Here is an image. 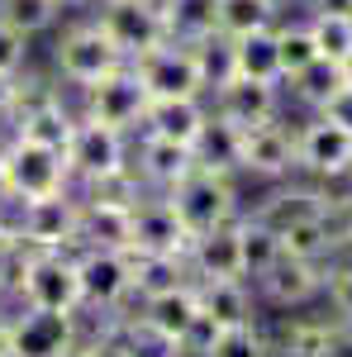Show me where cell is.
<instances>
[{
	"label": "cell",
	"mask_w": 352,
	"mask_h": 357,
	"mask_svg": "<svg viewBox=\"0 0 352 357\" xmlns=\"http://www.w3.org/2000/svg\"><path fill=\"white\" fill-rule=\"evenodd\" d=\"M15 296L29 310H67L82 314V272H77V252L72 248H29L20 276H15Z\"/></svg>",
	"instance_id": "cell-1"
},
{
	"label": "cell",
	"mask_w": 352,
	"mask_h": 357,
	"mask_svg": "<svg viewBox=\"0 0 352 357\" xmlns=\"http://www.w3.org/2000/svg\"><path fill=\"white\" fill-rule=\"evenodd\" d=\"M167 200H171V210L181 215L190 238H195V234H210V229H219V224L243 215V210H238V186H234V176L210 172V167H195L190 176H181V181L167 191Z\"/></svg>",
	"instance_id": "cell-2"
},
{
	"label": "cell",
	"mask_w": 352,
	"mask_h": 357,
	"mask_svg": "<svg viewBox=\"0 0 352 357\" xmlns=\"http://www.w3.org/2000/svg\"><path fill=\"white\" fill-rule=\"evenodd\" d=\"M0 162H5V181H10V200L24 205V200H38V195H53L72 186V167H67V153L57 148H43V143H29V138H10L0 148Z\"/></svg>",
	"instance_id": "cell-3"
},
{
	"label": "cell",
	"mask_w": 352,
	"mask_h": 357,
	"mask_svg": "<svg viewBox=\"0 0 352 357\" xmlns=\"http://www.w3.org/2000/svg\"><path fill=\"white\" fill-rule=\"evenodd\" d=\"M67 167H72V181H82V186L129 172V134L82 114L72 129V143H67Z\"/></svg>",
	"instance_id": "cell-4"
},
{
	"label": "cell",
	"mask_w": 352,
	"mask_h": 357,
	"mask_svg": "<svg viewBox=\"0 0 352 357\" xmlns=\"http://www.w3.org/2000/svg\"><path fill=\"white\" fill-rule=\"evenodd\" d=\"M124 62H129V57L109 43V33L95 24V20L72 24L62 38H57V48H53L57 77H62L67 86H77V91L95 86L100 77H109V72H114V67H124Z\"/></svg>",
	"instance_id": "cell-5"
},
{
	"label": "cell",
	"mask_w": 352,
	"mask_h": 357,
	"mask_svg": "<svg viewBox=\"0 0 352 357\" xmlns=\"http://www.w3.org/2000/svg\"><path fill=\"white\" fill-rule=\"evenodd\" d=\"M15 234L24 248H72L77 252V229H82V195L53 191L38 195V200H24L15 205Z\"/></svg>",
	"instance_id": "cell-6"
},
{
	"label": "cell",
	"mask_w": 352,
	"mask_h": 357,
	"mask_svg": "<svg viewBox=\"0 0 352 357\" xmlns=\"http://www.w3.org/2000/svg\"><path fill=\"white\" fill-rule=\"evenodd\" d=\"M77 272H82V310L119 314L134 301L129 248H77Z\"/></svg>",
	"instance_id": "cell-7"
},
{
	"label": "cell",
	"mask_w": 352,
	"mask_h": 357,
	"mask_svg": "<svg viewBox=\"0 0 352 357\" xmlns=\"http://www.w3.org/2000/svg\"><path fill=\"white\" fill-rule=\"evenodd\" d=\"M296 172L319 186L352 176V134L324 114H309L296 129Z\"/></svg>",
	"instance_id": "cell-8"
},
{
	"label": "cell",
	"mask_w": 352,
	"mask_h": 357,
	"mask_svg": "<svg viewBox=\"0 0 352 357\" xmlns=\"http://www.w3.org/2000/svg\"><path fill=\"white\" fill-rule=\"evenodd\" d=\"M86 110L91 119H100V124H114V129H124V134H138L143 129V114L153 105V91L143 86L134 62H124V67H114L109 77H100L95 86H86Z\"/></svg>",
	"instance_id": "cell-9"
},
{
	"label": "cell",
	"mask_w": 352,
	"mask_h": 357,
	"mask_svg": "<svg viewBox=\"0 0 352 357\" xmlns=\"http://www.w3.org/2000/svg\"><path fill=\"white\" fill-rule=\"evenodd\" d=\"M95 24L109 33V43L129 57H143L167 43V20H162V0H100Z\"/></svg>",
	"instance_id": "cell-10"
},
{
	"label": "cell",
	"mask_w": 352,
	"mask_h": 357,
	"mask_svg": "<svg viewBox=\"0 0 352 357\" xmlns=\"http://www.w3.org/2000/svg\"><path fill=\"white\" fill-rule=\"evenodd\" d=\"M82 348L77 314L67 310H20L10 319V357H72Z\"/></svg>",
	"instance_id": "cell-11"
},
{
	"label": "cell",
	"mask_w": 352,
	"mask_h": 357,
	"mask_svg": "<svg viewBox=\"0 0 352 357\" xmlns=\"http://www.w3.org/2000/svg\"><path fill=\"white\" fill-rule=\"evenodd\" d=\"M134 67L143 77V86L153 91V100H162V96H205V72H200V57H195L190 43L167 38L162 48L134 57Z\"/></svg>",
	"instance_id": "cell-12"
},
{
	"label": "cell",
	"mask_w": 352,
	"mask_h": 357,
	"mask_svg": "<svg viewBox=\"0 0 352 357\" xmlns=\"http://www.w3.org/2000/svg\"><path fill=\"white\" fill-rule=\"evenodd\" d=\"M324 267L319 262H305V257H291V252H281L276 257V267L267 276H257L252 281V291H257V301L271 305V310H305V305H314L324 296Z\"/></svg>",
	"instance_id": "cell-13"
},
{
	"label": "cell",
	"mask_w": 352,
	"mask_h": 357,
	"mask_svg": "<svg viewBox=\"0 0 352 357\" xmlns=\"http://www.w3.org/2000/svg\"><path fill=\"white\" fill-rule=\"evenodd\" d=\"M243 176H257V181H291L296 176V129H286L281 119H267V124H252L243 129Z\"/></svg>",
	"instance_id": "cell-14"
},
{
	"label": "cell",
	"mask_w": 352,
	"mask_h": 357,
	"mask_svg": "<svg viewBox=\"0 0 352 357\" xmlns=\"http://www.w3.org/2000/svg\"><path fill=\"white\" fill-rule=\"evenodd\" d=\"M205 100H210V110L224 114L229 124H238V129H252V124L281 119V105H286V86L234 77L229 86H219L215 96H205Z\"/></svg>",
	"instance_id": "cell-15"
},
{
	"label": "cell",
	"mask_w": 352,
	"mask_h": 357,
	"mask_svg": "<svg viewBox=\"0 0 352 357\" xmlns=\"http://www.w3.org/2000/svg\"><path fill=\"white\" fill-rule=\"evenodd\" d=\"M190 234L181 215L171 210V200L148 191L134 205V234H129V252H186Z\"/></svg>",
	"instance_id": "cell-16"
},
{
	"label": "cell",
	"mask_w": 352,
	"mask_h": 357,
	"mask_svg": "<svg viewBox=\"0 0 352 357\" xmlns=\"http://www.w3.org/2000/svg\"><path fill=\"white\" fill-rule=\"evenodd\" d=\"M200 167V158H195V148L190 143H171V138H158V134H138V181L148 186V191L167 195L181 176H190Z\"/></svg>",
	"instance_id": "cell-17"
},
{
	"label": "cell",
	"mask_w": 352,
	"mask_h": 357,
	"mask_svg": "<svg viewBox=\"0 0 352 357\" xmlns=\"http://www.w3.org/2000/svg\"><path fill=\"white\" fill-rule=\"evenodd\" d=\"M271 357H343L348 338L338 329V319H281L276 333H267Z\"/></svg>",
	"instance_id": "cell-18"
},
{
	"label": "cell",
	"mask_w": 352,
	"mask_h": 357,
	"mask_svg": "<svg viewBox=\"0 0 352 357\" xmlns=\"http://www.w3.org/2000/svg\"><path fill=\"white\" fill-rule=\"evenodd\" d=\"M205 119H210V100L205 96H162V100L148 105L138 134H158V138H171V143H190L195 148Z\"/></svg>",
	"instance_id": "cell-19"
},
{
	"label": "cell",
	"mask_w": 352,
	"mask_h": 357,
	"mask_svg": "<svg viewBox=\"0 0 352 357\" xmlns=\"http://www.w3.org/2000/svg\"><path fill=\"white\" fill-rule=\"evenodd\" d=\"M186 262L195 281H224V276H243V257H238V220L219 224L210 234H195L186 248Z\"/></svg>",
	"instance_id": "cell-20"
},
{
	"label": "cell",
	"mask_w": 352,
	"mask_h": 357,
	"mask_svg": "<svg viewBox=\"0 0 352 357\" xmlns=\"http://www.w3.org/2000/svg\"><path fill=\"white\" fill-rule=\"evenodd\" d=\"M129 234H134V205L105 200V195H82L77 248H129Z\"/></svg>",
	"instance_id": "cell-21"
},
{
	"label": "cell",
	"mask_w": 352,
	"mask_h": 357,
	"mask_svg": "<svg viewBox=\"0 0 352 357\" xmlns=\"http://www.w3.org/2000/svg\"><path fill=\"white\" fill-rule=\"evenodd\" d=\"M195 314H200V291H195V281L176 286V291H162V296L138 301V319H143V324H153L162 338H171L176 348H181L186 329L195 324Z\"/></svg>",
	"instance_id": "cell-22"
},
{
	"label": "cell",
	"mask_w": 352,
	"mask_h": 357,
	"mask_svg": "<svg viewBox=\"0 0 352 357\" xmlns=\"http://www.w3.org/2000/svg\"><path fill=\"white\" fill-rule=\"evenodd\" d=\"M200 291V310L215 319L219 329H234V324H252V310H257V291L243 276H224V281H195Z\"/></svg>",
	"instance_id": "cell-23"
},
{
	"label": "cell",
	"mask_w": 352,
	"mask_h": 357,
	"mask_svg": "<svg viewBox=\"0 0 352 357\" xmlns=\"http://www.w3.org/2000/svg\"><path fill=\"white\" fill-rule=\"evenodd\" d=\"M129 272H134V301H148V296H162V291L195 281L186 252H129Z\"/></svg>",
	"instance_id": "cell-24"
},
{
	"label": "cell",
	"mask_w": 352,
	"mask_h": 357,
	"mask_svg": "<svg viewBox=\"0 0 352 357\" xmlns=\"http://www.w3.org/2000/svg\"><path fill=\"white\" fill-rule=\"evenodd\" d=\"M195 158H200V167H210V172L243 176V167H238V158H243V129L210 110L205 129H200V138H195Z\"/></svg>",
	"instance_id": "cell-25"
},
{
	"label": "cell",
	"mask_w": 352,
	"mask_h": 357,
	"mask_svg": "<svg viewBox=\"0 0 352 357\" xmlns=\"http://www.w3.org/2000/svg\"><path fill=\"white\" fill-rule=\"evenodd\" d=\"M234 72L247 82H271L281 86V53H276V24L252 29L243 38H234Z\"/></svg>",
	"instance_id": "cell-26"
},
{
	"label": "cell",
	"mask_w": 352,
	"mask_h": 357,
	"mask_svg": "<svg viewBox=\"0 0 352 357\" xmlns=\"http://www.w3.org/2000/svg\"><path fill=\"white\" fill-rule=\"evenodd\" d=\"M238 257H243V281L267 276L276 267V257H281V234L267 220H257V215L243 210L238 215Z\"/></svg>",
	"instance_id": "cell-27"
},
{
	"label": "cell",
	"mask_w": 352,
	"mask_h": 357,
	"mask_svg": "<svg viewBox=\"0 0 352 357\" xmlns=\"http://www.w3.org/2000/svg\"><path fill=\"white\" fill-rule=\"evenodd\" d=\"M162 20H167V38L200 43V38L219 33V5L215 0H162Z\"/></svg>",
	"instance_id": "cell-28"
},
{
	"label": "cell",
	"mask_w": 352,
	"mask_h": 357,
	"mask_svg": "<svg viewBox=\"0 0 352 357\" xmlns=\"http://www.w3.org/2000/svg\"><path fill=\"white\" fill-rule=\"evenodd\" d=\"M276 53H281V86L291 82V77H300L309 62H319V43H314V29H309V20L300 15V20H276Z\"/></svg>",
	"instance_id": "cell-29"
},
{
	"label": "cell",
	"mask_w": 352,
	"mask_h": 357,
	"mask_svg": "<svg viewBox=\"0 0 352 357\" xmlns=\"http://www.w3.org/2000/svg\"><path fill=\"white\" fill-rule=\"evenodd\" d=\"M338 86H343V67H338L333 57H319V62H309L300 77H291V82H286V96H296L300 105L314 114L328 96L338 91Z\"/></svg>",
	"instance_id": "cell-30"
},
{
	"label": "cell",
	"mask_w": 352,
	"mask_h": 357,
	"mask_svg": "<svg viewBox=\"0 0 352 357\" xmlns=\"http://www.w3.org/2000/svg\"><path fill=\"white\" fill-rule=\"evenodd\" d=\"M215 5H219V33H229V38H243L252 29H271L281 20V10L267 0H215Z\"/></svg>",
	"instance_id": "cell-31"
},
{
	"label": "cell",
	"mask_w": 352,
	"mask_h": 357,
	"mask_svg": "<svg viewBox=\"0 0 352 357\" xmlns=\"http://www.w3.org/2000/svg\"><path fill=\"white\" fill-rule=\"evenodd\" d=\"M195 57H200V72H205V96H215L219 86H229L238 72H234V38L229 33H210L200 43H190Z\"/></svg>",
	"instance_id": "cell-32"
},
{
	"label": "cell",
	"mask_w": 352,
	"mask_h": 357,
	"mask_svg": "<svg viewBox=\"0 0 352 357\" xmlns=\"http://www.w3.org/2000/svg\"><path fill=\"white\" fill-rule=\"evenodd\" d=\"M324 296H328V305H333V319H338V329H343V338H348V348H352V252H343V257L328 267Z\"/></svg>",
	"instance_id": "cell-33"
},
{
	"label": "cell",
	"mask_w": 352,
	"mask_h": 357,
	"mask_svg": "<svg viewBox=\"0 0 352 357\" xmlns=\"http://www.w3.org/2000/svg\"><path fill=\"white\" fill-rule=\"evenodd\" d=\"M62 0H0V20H10L15 29H24L29 38L57 24Z\"/></svg>",
	"instance_id": "cell-34"
},
{
	"label": "cell",
	"mask_w": 352,
	"mask_h": 357,
	"mask_svg": "<svg viewBox=\"0 0 352 357\" xmlns=\"http://www.w3.org/2000/svg\"><path fill=\"white\" fill-rule=\"evenodd\" d=\"M305 20L314 29V43H319L324 57L343 62L352 53V15H305Z\"/></svg>",
	"instance_id": "cell-35"
},
{
	"label": "cell",
	"mask_w": 352,
	"mask_h": 357,
	"mask_svg": "<svg viewBox=\"0 0 352 357\" xmlns=\"http://www.w3.org/2000/svg\"><path fill=\"white\" fill-rule=\"evenodd\" d=\"M114 329L124 333V343H129V353L134 357H181V348L171 343V338H162V333L153 329V324H143V319H114Z\"/></svg>",
	"instance_id": "cell-36"
},
{
	"label": "cell",
	"mask_w": 352,
	"mask_h": 357,
	"mask_svg": "<svg viewBox=\"0 0 352 357\" xmlns=\"http://www.w3.org/2000/svg\"><path fill=\"white\" fill-rule=\"evenodd\" d=\"M210 357H271V348H267V333L257 324H234V329H224L215 338Z\"/></svg>",
	"instance_id": "cell-37"
},
{
	"label": "cell",
	"mask_w": 352,
	"mask_h": 357,
	"mask_svg": "<svg viewBox=\"0 0 352 357\" xmlns=\"http://www.w3.org/2000/svg\"><path fill=\"white\" fill-rule=\"evenodd\" d=\"M29 62V33L15 29L10 20H0V72L5 77H20Z\"/></svg>",
	"instance_id": "cell-38"
},
{
	"label": "cell",
	"mask_w": 352,
	"mask_h": 357,
	"mask_svg": "<svg viewBox=\"0 0 352 357\" xmlns=\"http://www.w3.org/2000/svg\"><path fill=\"white\" fill-rule=\"evenodd\" d=\"M314 114H324V119H333V124H343V129L352 134V86L343 82V86H338V91H333V96L324 100V105L314 110Z\"/></svg>",
	"instance_id": "cell-39"
},
{
	"label": "cell",
	"mask_w": 352,
	"mask_h": 357,
	"mask_svg": "<svg viewBox=\"0 0 352 357\" xmlns=\"http://www.w3.org/2000/svg\"><path fill=\"white\" fill-rule=\"evenodd\" d=\"M77 357H134L129 353V343H124V333H100V338H91V343H82L77 348Z\"/></svg>",
	"instance_id": "cell-40"
},
{
	"label": "cell",
	"mask_w": 352,
	"mask_h": 357,
	"mask_svg": "<svg viewBox=\"0 0 352 357\" xmlns=\"http://www.w3.org/2000/svg\"><path fill=\"white\" fill-rule=\"evenodd\" d=\"M305 15H352V0H300Z\"/></svg>",
	"instance_id": "cell-41"
},
{
	"label": "cell",
	"mask_w": 352,
	"mask_h": 357,
	"mask_svg": "<svg viewBox=\"0 0 352 357\" xmlns=\"http://www.w3.org/2000/svg\"><path fill=\"white\" fill-rule=\"evenodd\" d=\"M15 91H20V77H5L0 72V119L15 110Z\"/></svg>",
	"instance_id": "cell-42"
},
{
	"label": "cell",
	"mask_w": 352,
	"mask_h": 357,
	"mask_svg": "<svg viewBox=\"0 0 352 357\" xmlns=\"http://www.w3.org/2000/svg\"><path fill=\"white\" fill-rule=\"evenodd\" d=\"M5 205H15V200H10V181H5V162H0V215H5Z\"/></svg>",
	"instance_id": "cell-43"
},
{
	"label": "cell",
	"mask_w": 352,
	"mask_h": 357,
	"mask_svg": "<svg viewBox=\"0 0 352 357\" xmlns=\"http://www.w3.org/2000/svg\"><path fill=\"white\" fill-rule=\"evenodd\" d=\"M0 357H10V319L0 314Z\"/></svg>",
	"instance_id": "cell-44"
},
{
	"label": "cell",
	"mask_w": 352,
	"mask_h": 357,
	"mask_svg": "<svg viewBox=\"0 0 352 357\" xmlns=\"http://www.w3.org/2000/svg\"><path fill=\"white\" fill-rule=\"evenodd\" d=\"M338 67H343V82H348V86H352V53H348V57H343V62H338Z\"/></svg>",
	"instance_id": "cell-45"
},
{
	"label": "cell",
	"mask_w": 352,
	"mask_h": 357,
	"mask_svg": "<svg viewBox=\"0 0 352 357\" xmlns=\"http://www.w3.org/2000/svg\"><path fill=\"white\" fill-rule=\"evenodd\" d=\"M267 5H276V10H286V5H300V0H267Z\"/></svg>",
	"instance_id": "cell-46"
},
{
	"label": "cell",
	"mask_w": 352,
	"mask_h": 357,
	"mask_svg": "<svg viewBox=\"0 0 352 357\" xmlns=\"http://www.w3.org/2000/svg\"><path fill=\"white\" fill-rule=\"evenodd\" d=\"M62 5H86V0H62Z\"/></svg>",
	"instance_id": "cell-47"
},
{
	"label": "cell",
	"mask_w": 352,
	"mask_h": 357,
	"mask_svg": "<svg viewBox=\"0 0 352 357\" xmlns=\"http://www.w3.org/2000/svg\"><path fill=\"white\" fill-rule=\"evenodd\" d=\"M348 248H352V224H348Z\"/></svg>",
	"instance_id": "cell-48"
},
{
	"label": "cell",
	"mask_w": 352,
	"mask_h": 357,
	"mask_svg": "<svg viewBox=\"0 0 352 357\" xmlns=\"http://www.w3.org/2000/svg\"><path fill=\"white\" fill-rule=\"evenodd\" d=\"M0 220H5V215H0Z\"/></svg>",
	"instance_id": "cell-49"
}]
</instances>
